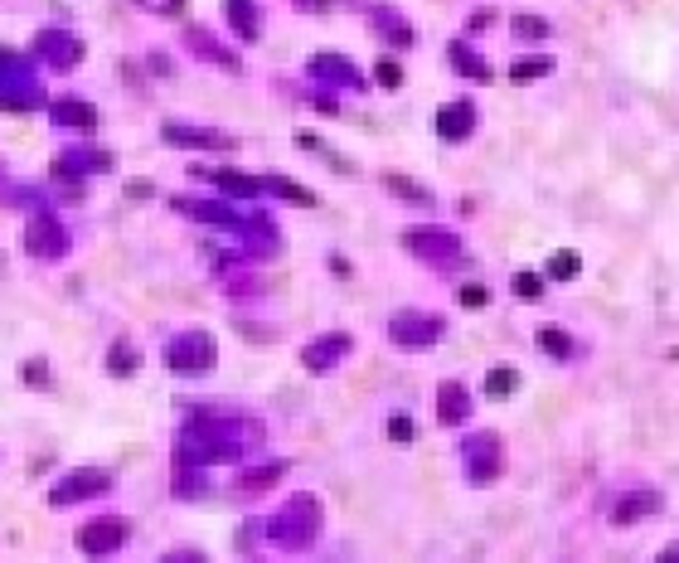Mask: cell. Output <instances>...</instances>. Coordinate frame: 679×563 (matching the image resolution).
<instances>
[{
	"mask_svg": "<svg viewBox=\"0 0 679 563\" xmlns=\"http://www.w3.org/2000/svg\"><path fill=\"white\" fill-rule=\"evenodd\" d=\"M116 540H122V525H102V530H83V534H78V544H83L88 554H102V549H112Z\"/></svg>",
	"mask_w": 679,
	"mask_h": 563,
	"instance_id": "6da1fadb",
	"label": "cell"
},
{
	"mask_svg": "<svg viewBox=\"0 0 679 563\" xmlns=\"http://www.w3.org/2000/svg\"><path fill=\"white\" fill-rule=\"evenodd\" d=\"M515 292H519V296H539V277H519Z\"/></svg>",
	"mask_w": 679,
	"mask_h": 563,
	"instance_id": "3957f363",
	"label": "cell"
},
{
	"mask_svg": "<svg viewBox=\"0 0 679 563\" xmlns=\"http://www.w3.org/2000/svg\"><path fill=\"white\" fill-rule=\"evenodd\" d=\"M544 350H553V355H568V340L553 335V331H544Z\"/></svg>",
	"mask_w": 679,
	"mask_h": 563,
	"instance_id": "7a4b0ae2",
	"label": "cell"
}]
</instances>
